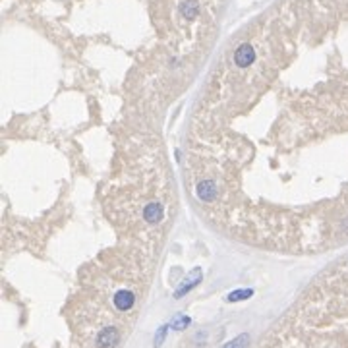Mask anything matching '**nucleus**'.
Here are the masks:
<instances>
[{
  "label": "nucleus",
  "mask_w": 348,
  "mask_h": 348,
  "mask_svg": "<svg viewBox=\"0 0 348 348\" xmlns=\"http://www.w3.org/2000/svg\"><path fill=\"white\" fill-rule=\"evenodd\" d=\"M120 343V333L115 327H105L97 335V347L99 348H115Z\"/></svg>",
  "instance_id": "obj_1"
},
{
  "label": "nucleus",
  "mask_w": 348,
  "mask_h": 348,
  "mask_svg": "<svg viewBox=\"0 0 348 348\" xmlns=\"http://www.w3.org/2000/svg\"><path fill=\"white\" fill-rule=\"evenodd\" d=\"M254 60H255V50L252 45L244 43V45H240L238 48H236V52H234V62H236V66H240V68H248Z\"/></svg>",
  "instance_id": "obj_2"
},
{
  "label": "nucleus",
  "mask_w": 348,
  "mask_h": 348,
  "mask_svg": "<svg viewBox=\"0 0 348 348\" xmlns=\"http://www.w3.org/2000/svg\"><path fill=\"white\" fill-rule=\"evenodd\" d=\"M113 304H115V308L118 311H128V309L134 308L136 296H134V292H130V290H118L115 294V298H113Z\"/></svg>",
  "instance_id": "obj_3"
},
{
  "label": "nucleus",
  "mask_w": 348,
  "mask_h": 348,
  "mask_svg": "<svg viewBox=\"0 0 348 348\" xmlns=\"http://www.w3.org/2000/svg\"><path fill=\"white\" fill-rule=\"evenodd\" d=\"M217 195V186L213 180H203L197 184V197L201 201H213Z\"/></svg>",
  "instance_id": "obj_4"
},
{
  "label": "nucleus",
  "mask_w": 348,
  "mask_h": 348,
  "mask_svg": "<svg viewBox=\"0 0 348 348\" xmlns=\"http://www.w3.org/2000/svg\"><path fill=\"white\" fill-rule=\"evenodd\" d=\"M162 213H164V211H162V205L157 203V201L145 205V209H143V217H145L147 223H159L162 219Z\"/></svg>",
  "instance_id": "obj_5"
},
{
  "label": "nucleus",
  "mask_w": 348,
  "mask_h": 348,
  "mask_svg": "<svg viewBox=\"0 0 348 348\" xmlns=\"http://www.w3.org/2000/svg\"><path fill=\"white\" fill-rule=\"evenodd\" d=\"M197 10H199V6H197L195 0H188V2H184V6H182V14H184L188 20L195 18V16H197Z\"/></svg>",
  "instance_id": "obj_6"
},
{
  "label": "nucleus",
  "mask_w": 348,
  "mask_h": 348,
  "mask_svg": "<svg viewBox=\"0 0 348 348\" xmlns=\"http://www.w3.org/2000/svg\"><path fill=\"white\" fill-rule=\"evenodd\" d=\"M252 294H254V290H236V292H232V294H229V300H231V302L246 300V298H250Z\"/></svg>",
  "instance_id": "obj_7"
},
{
  "label": "nucleus",
  "mask_w": 348,
  "mask_h": 348,
  "mask_svg": "<svg viewBox=\"0 0 348 348\" xmlns=\"http://www.w3.org/2000/svg\"><path fill=\"white\" fill-rule=\"evenodd\" d=\"M246 343H248V335H240V337H236L234 341L227 343L223 348H244L246 347Z\"/></svg>",
  "instance_id": "obj_8"
},
{
  "label": "nucleus",
  "mask_w": 348,
  "mask_h": 348,
  "mask_svg": "<svg viewBox=\"0 0 348 348\" xmlns=\"http://www.w3.org/2000/svg\"><path fill=\"white\" fill-rule=\"evenodd\" d=\"M188 325H190V319H188V317H178V319L172 323V329H184Z\"/></svg>",
  "instance_id": "obj_9"
},
{
  "label": "nucleus",
  "mask_w": 348,
  "mask_h": 348,
  "mask_svg": "<svg viewBox=\"0 0 348 348\" xmlns=\"http://www.w3.org/2000/svg\"><path fill=\"white\" fill-rule=\"evenodd\" d=\"M164 333H166V327H161V331H159V335L155 337V347H159L162 343V339H164Z\"/></svg>",
  "instance_id": "obj_10"
}]
</instances>
